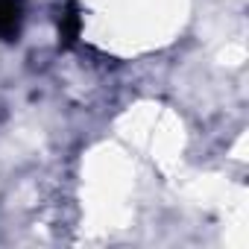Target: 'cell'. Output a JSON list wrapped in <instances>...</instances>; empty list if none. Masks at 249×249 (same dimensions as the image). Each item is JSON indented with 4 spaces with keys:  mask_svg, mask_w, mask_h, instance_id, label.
<instances>
[{
    "mask_svg": "<svg viewBox=\"0 0 249 249\" xmlns=\"http://www.w3.org/2000/svg\"><path fill=\"white\" fill-rule=\"evenodd\" d=\"M79 12H76V6L71 3V6H65L62 9V15H59V36H62V41L65 44H73L76 41V36H79Z\"/></svg>",
    "mask_w": 249,
    "mask_h": 249,
    "instance_id": "7a4b0ae2",
    "label": "cell"
},
{
    "mask_svg": "<svg viewBox=\"0 0 249 249\" xmlns=\"http://www.w3.org/2000/svg\"><path fill=\"white\" fill-rule=\"evenodd\" d=\"M24 30V0H0V41H18Z\"/></svg>",
    "mask_w": 249,
    "mask_h": 249,
    "instance_id": "6da1fadb",
    "label": "cell"
}]
</instances>
